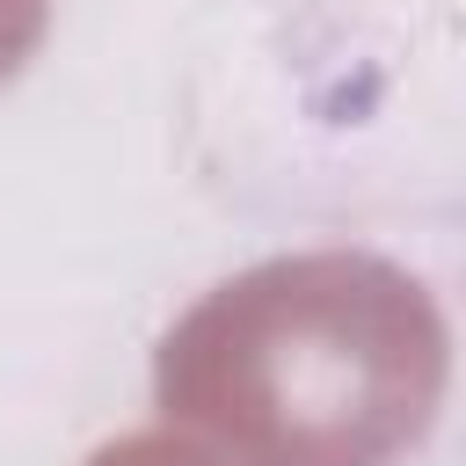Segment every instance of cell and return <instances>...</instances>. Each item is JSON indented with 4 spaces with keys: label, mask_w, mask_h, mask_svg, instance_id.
<instances>
[{
    "label": "cell",
    "mask_w": 466,
    "mask_h": 466,
    "mask_svg": "<svg viewBox=\"0 0 466 466\" xmlns=\"http://www.w3.org/2000/svg\"><path fill=\"white\" fill-rule=\"evenodd\" d=\"M51 29V0H0V80H15Z\"/></svg>",
    "instance_id": "obj_3"
},
{
    "label": "cell",
    "mask_w": 466,
    "mask_h": 466,
    "mask_svg": "<svg viewBox=\"0 0 466 466\" xmlns=\"http://www.w3.org/2000/svg\"><path fill=\"white\" fill-rule=\"evenodd\" d=\"M87 466H218V459L197 437H182V430H131L116 444H102Z\"/></svg>",
    "instance_id": "obj_2"
},
{
    "label": "cell",
    "mask_w": 466,
    "mask_h": 466,
    "mask_svg": "<svg viewBox=\"0 0 466 466\" xmlns=\"http://www.w3.org/2000/svg\"><path fill=\"white\" fill-rule=\"evenodd\" d=\"M437 299L350 248L277 255L204 291L153 357L167 430L218 466H393L444 400Z\"/></svg>",
    "instance_id": "obj_1"
}]
</instances>
